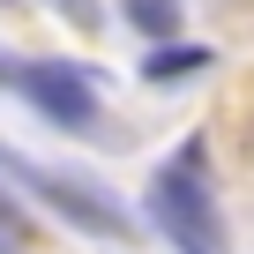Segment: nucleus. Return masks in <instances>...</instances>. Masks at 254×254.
<instances>
[{"label": "nucleus", "instance_id": "obj_5", "mask_svg": "<svg viewBox=\"0 0 254 254\" xmlns=\"http://www.w3.org/2000/svg\"><path fill=\"white\" fill-rule=\"evenodd\" d=\"M127 23L142 38H172L180 30V0H127Z\"/></svg>", "mask_w": 254, "mask_h": 254}, {"label": "nucleus", "instance_id": "obj_3", "mask_svg": "<svg viewBox=\"0 0 254 254\" xmlns=\"http://www.w3.org/2000/svg\"><path fill=\"white\" fill-rule=\"evenodd\" d=\"M15 90H23L45 120H60V127H90V120H97V82H90V67H75V60H23V67H15Z\"/></svg>", "mask_w": 254, "mask_h": 254}, {"label": "nucleus", "instance_id": "obj_7", "mask_svg": "<svg viewBox=\"0 0 254 254\" xmlns=\"http://www.w3.org/2000/svg\"><path fill=\"white\" fill-rule=\"evenodd\" d=\"M0 254H15V239H8V232H0Z\"/></svg>", "mask_w": 254, "mask_h": 254}, {"label": "nucleus", "instance_id": "obj_2", "mask_svg": "<svg viewBox=\"0 0 254 254\" xmlns=\"http://www.w3.org/2000/svg\"><path fill=\"white\" fill-rule=\"evenodd\" d=\"M0 172H8L15 187H30L45 209H60L67 224H82V232H97V239H127V217L97 194V187H75V180H60V172H45V165H30V157H15L8 142H0Z\"/></svg>", "mask_w": 254, "mask_h": 254}, {"label": "nucleus", "instance_id": "obj_4", "mask_svg": "<svg viewBox=\"0 0 254 254\" xmlns=\"http://www.w3.org/2000/svg\"><path fill=\"white\" fill-rule=\"evenodd\" d=\"M202 67H209V45H157V53L142 60L150 82H187V75H202Z\"/></svg>", "mask_w": 254, "mask_h": 254}, {"label": "nucleus", "instance_id": "obj_6", "mask_svg": "<svg viewBox=\"0 0 254 254\" xmlns=\"http://www.w3.org/2000/svg\"><path fill=\"white\" fill-rule=\"evenodd\" d=\"M0 232H8V239H23V232H30V217H23L8 194H0Z\"/></svg>", "mask_w": 254, "mask_h": 254}, {"label": "nucleus", "instance_id": "obj_1", "mask_svg": "<svg viewBox=\"0 0 254 254\" xmlns=\"http://www.w3.org/2000/svg\"><path fill=\"white\" fill-rule=\"evenodd\" d=\"M150 217L165 224V239H180V254H224V224H217V202L202 187V150L172 157L150 180Z\"/></svg>", "mask_w": 254, "mask_h": 254}]
</instances>
